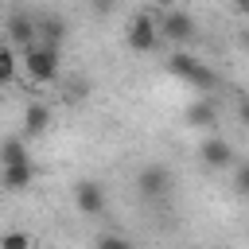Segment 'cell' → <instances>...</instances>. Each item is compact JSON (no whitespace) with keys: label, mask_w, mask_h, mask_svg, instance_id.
Instances as JSON below:
<instances>
[{"label":"cell","mask_w":249,"mask_h":249,"mask_svg":"<svg viewBox=\"0 0 249 249\" xmlns=\"http://www.w3.org/2000/svg\"><path fill=\"white\" fill-rule=\"evenodd\" d=\"M31 183H35V167H31V163L4 167V175H0V187H4L8 195H19V191H27Z\"/></svg>","instance_id":"11"},{"label":"cell","mask_w":249,"mask_h":249,"mask_svg":"<svg viewBox=\"0 0 249 249\" xmlns=\"http://www.w3.org/2000/svg\"><path fill=\"white\" fill-rule=\"evenodd\" d=\"M160 12H163V8H140V12L124 23V47H128L132 54H152V51L163 43V35H160Z\"/></svg>","instance_id":"2"},{"label":"cell","mask_w":249,"mask_h":249,"mask_svg":"<svg viewBox=\"0 0 249 249\" xmlns=\"http://www.w3.org/2000/svg\"><path fill=\"white\" fill-rule=\"evenodd\" d=\"M0 163H4V167H19V163H31V152H27L23 136H4V144H0Z\"/></svg>","instance_id":"12"},{"label":"cell","mask_w":249,"mask_h":249,"mask_svg":"<svg viewBox=\"0 0 249 249\" xmlns=\"http://www.w3.org/2000/svg\"><path fill=\"white\" fill-rule=\"evenodd\" d=\"M237 121L249 128V97H241V101H237Z\"/></svg>","instance_id":"17"},{"label":"cell","mask_w":249,"mask_h":249,"mask_svg":"<svg viewBox=\"0 0 249 249\" xmlns=\"http://www.w3.org/2000/svg\"><path fill=\"white\" fill-rule=\"evenodd\" d=\"M93 249H132V241L121 237V233H101V237L93 241Z\"/></svg>","instance_id":"16"},{"label":"cell","mask_w":249,"mask_h":249,"mask_svg":"<svg viewBox=\"0 0 249 249\" xmlns=\"http://www.w3.org/2000/svg\"><path fill=\"white\" fill-rule=\"evenodd\" d=\"M4 43H12L16 51H27V47H35L39 43V19L31 16V12H23V8H12L8 16H4Z\"/></svg>","instance_id":"4"},{"label":"cell","mask_w":249,"mask_h":249,"mask_svg":"<svg viewBox=\"0 0 249 249\" xmlns=\"http://www.w3.org/2000/svg\"><path fill=\"white\" fill-rule=\"evenodd\" d=\"M19 66H23V54H19L12 43H0V82H4V86H12V78H16Z\"/></svg>","instance_id":"13"},{"label":"cell","mask_w":249,"mask_h":249,"mask_svg":"<svg viewBox=\"0 0 249 249\" xmlns=\"http://www.w3.org/2000/svg\"><path fill=\"white\" fill-rule=\"evenodd\" d=\"M19 54H23V74H27V82H35V86L54 82L58 70H62V54H58V47H51V43H35V47H27V51H19Z\"/></svg>","instance_id":"3"},{"label":"cell","mask_w":249,"mask_h":249,"mask_svg":"<svg viewBox=\"0 0 249 249\" xmlns=\"http://www.w3.org/2000/svg\"><path fill=\"white\" fill-rule=\"evenodd\" d=\"M167 191H171V171H167L163 163L140 167V175H136V195H140V198H163Z\"/></svg>","instance_id":"8"},{"label":"cell","mask_w":249,"mask_h":249,"mask_svg":"<svg viewBox=\"0 0 249 249\" xmlns=\"http://www.w3.org/2000/svg\"><path fill=\"white\" fill-rule=\"evenodd\" d=\"M233 191L241 198H249V160H237V167H233Z\"/></svg>","instance_id":"15"},{"label":"cell","mask_w":249,"mask_h":249,"mask_svg":"<svg viewBox=\"0 0 249 249\" xmlns=\"http://www.w3.org/2000/svg\"><path fill=\"white\" fill-rule=\"evenodd\" d=\"M195 16L187 12V8H163L160 12V35L167 39V43H175L179 51H183V43H191L195 39Z\"/></svg>","instance_id":"5"},{"label":"cell","mask_w":249,"mask_h":249,"mask_svg":"<svg viewBox=\"0 0 249 249\" xmlns=\"http://www.w3.org/2000/svg\"><path fill=\"white\" fill-rule=\"evenodd\" d=\"M163 66H167V74H175L179 82H187V86H191L195 93H202V97H206L210 89H218V86H222L218 70H214L210 62H202L198 54H191V51H171Z\"/></svg>","instance_id":"1"},{"label":"cell","mask_w":249,"mask_h":249,"mask_svg":"<svg viewBox=\"0 0 249 249\" xmlns=\"http://www.w3.org/2000/svg\"><path fill=\"white\" fill-rule=\"evenodd\" d=\"M51 121H54V113L47 101H27V109H23V132L27 136H43L51 128Z\"/></svg>","instance_id":"10"},{"label":"cell","mask_w":249,"mask_h":249,"mask_svg":"<svg viewBox=\"0 0 249 249\" xmlns=\"http://www.w3.org/2000/svg\"><path fill=\"white\" fill-rule=\"evenodd\" d=\"M183 121H187L191 128H214V124H218V101H214V97L191 101L187 113H183Z\"/></svg>","instance_id":"9"},{"label":"cell","mask_w":249,"mask_h":249,"mask_svg":"<svg viewBox=\"0 0 249 249\" xmlns=\"http://www.w3.org/2000/svg\"><path fill=\"white\" fill-rule=\"evenodd\" d=\"M198 163L210 167V171H226V167H237V152H233V144H230L226 136L210 132V136L198 144Z\"/></svg>","instance_id":"6"},{"label":"cell","mask_w":249,"mask_h":249,"mask_svg":"<svg viewBox=\"0 0 249 249\" xmlns=\"http://www.w3.org/2000/svg\"><path fill=\"white\" fill-rule=\"evenodd\" d=\"M4 249H35V241H31L27 230H8L4 233Z\"/></svg>","instance_id":"14"},{"label":"cell","mask_w":249,"mask_h":249,"mask_svg":"<svg viewBox=\"0 0 249 249\" xmlns=\"http://www.w3.org/2000/svg\"><path fill=\"white\" fill-rule=\"evenodd\" d=\"M74 206H78V214H86V218H101L105 206H109L105 187H101L97 179H82V183H74Z\"/></svg>","instance_id":"7"}]
</instances>
